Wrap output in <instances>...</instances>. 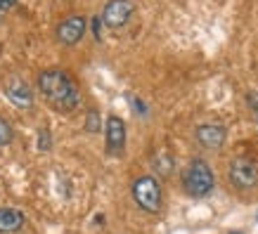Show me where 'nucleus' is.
<instances>
[{
    "instance_id": "6ab92c4d",
    "label": "nucleus",
    "mask_w": 258,
    "mask_h": 234,
    "mask_svg": "<svg viewBox=\"0 0 258 234\" xmlns=\"http://www.w3.org/2000/svg\"><path fill=\"white\" fill-rule=\"evenodd\" d=\"M256 218H258V213H256Z\"/></svg>"
},
{
    "instance_id": "ddd939ff",
    "label": "nucleus",
    "mask_w": 258,
    "mask_h": 234,
    "mask_svg": "<svg viewBox=\"0 0 258 234\" xmlns=\"http://www.w3.org/2000/svg\"><path fill=\"white\" fill-rule=\"evenodd\" d=\"M12 140H15V130H12V125L0 116V144L5 147V144H10Z\"/></svg>"
},
{
    "instance_id": "dca6fc26",
    "label": "nucleus",
    "mask_w": 258,
    "mask_h": 234,
    "mask_svg": "<svg viewBox=\"0 0 258 234\" xmlns=\"http://www.w3.org/2000/svg\"><path fill=\"white\" fill-rule=\"evenodd\" d=\"M17 5V0H0V10H10V8H15Z\"/></svg>"
},
{
    "instance_id": "4468645a",
    "label": "nucleus",
    "mask_w": 258,
    "mask_h": 234,
    "mask_svg": "<svg viewBox=\"0 0 258 234\" xmlns=\"http://www.w3.org/2000/svg\"><path fill=\"white\" fill-rule=\"evenodd\" d=\"M38 151H50L52 149V135H50V130L47 128H40L38 130Z\"/></svg>"
},
{
    "instance_id": "f3484780",
    "label": "nucleus",
    "mask_w": 258,
    "mask_h": 234,
    "mask_svg": "<svg viewBox=\"0 0 258 234\" xmlns=\"http://www.w3.org/2000/svg\"><path fill=\"white\" fill-rule=\"evenodd\" d=\"M93 33H95V38L100 40V19H97V17L93 19Z\"/></svg>"
},
{
    "instance_id": "0eeeda50",
    "label": "nucleus",
    "mask_w": 258,
    "mask_h": 234,
    "mask_svg": "<svg viewBox=\"0 0 258 234\" xmlns=\"http://www.w3.org/2000/svg\"><path fill=\"white\" fill-rule=\"evenodd\" d=\"M86 29H88L86 17H81V15L67 17V19L57 26V40H59L64 47H74L86 36Z\"/></svg>"
},
{
    "instance_id": "7ed1b4c3",
    "label": "nucleus",
    "mask_w": 258,
    "mask_h": 234,
    "mask_svg": "<svg viewBox=\"0 0 258 234\" xmlns=\"http://www.w3.org/2000/svg\"><path fill=\"white\" fill-rule=\"evenodd\" d=\"M131 194L133 201L138 203V208H142L145 213H159L161 203H164V194H161V185L154 175H140L133 180L131 185Z\"/></svg>"
},
{
    "instance_id": "f257e3e1",
    "label": "nucleus",
    "mask_w": 258,
    "mask_h": 234,
    "mask_svg": "<svg viewBox=\"0 0 258 234\" xmlns=\"http://www.w3.org/2000/svg\"><path fill=\"white\" fill-rule=\"evenodd\" d=\"M38 88L45 104L52 111L71 114L81 104V93L76 81L64 69H45L38 73Z\"/></svg>"
},
{
    "instance_id": "6e6552de",
    "label": "nucleus",
    "mask_w": 258,
    "mask_h": 234,
    "mask_svg": "<svg viewBox=\"0 0 258 234\" xmlns=\"http://www.w3.org/2000/svg\"><path fill=\"white\" fill-rule=\"evenodd\" d=\"M195 137L204 149L218 151V149H223V144L227 140V130L225 125L220 123H199L195 128Z\"/></svg>"
},
{
    "instance_id": "2eb2a0df",
    "label": "nucleus",
    "mask_w": 258,
    "mask_h": 234,
    "mask_svg": "<svg viewBox=\"0 0 258 234\" xmlns=\"http://www.w3.org/2000/svg\"><path fill=\"white\" fill-rule=\"evenodd\" d=\"M246 102H249V109L256 114V121H258V93H246Z\"/></svg>"
},
{
    "instance_id": "f8f14e48",
    "label": "nucleus",
    "mask_w": 258,
    "mask_h": 234,
    "mask_svg": "<svg viewBox=\"0 0 258 234\" xmlns=\"http://www.w3.org/2000/svg\"><path fill=\"white\" fill-rule=\"evenodd\" d=\"M86 130L88 133H100L102 130V118H100V111L97 109H90L86 114Z\"/></svg>"
},
{
    "instance_id": "9b49d317",
    "label": "nucleus",
    "mask_w": 258,
    "mask_h": 234,
    "mask_svg": "<svg viewBox=\"0 0 258 234\" xmlns=\"http://www.w3.org/2000/svg\"><path fill=\"white\" fill-rule=\"evenodd\" d=\"M152 166H154V173H157L159 178H168L173 171V156L168 154V151H161V154L154 156V161H152Z\"/></svg>"
},
{
    "instance_id": "f03ea898",
    "label": "nucleus",
    "mask_w": 258,
    "mask_h": 234,
    "mask_svg": "<svg viewBox=\"0 0 258 234\" xmlns=\"http://www.w3.org/2000/svg\"><path fill=\"white\" fill-rule=\"evenodd\" d=\"M213 187H216V178H213L211 166L204 159H192L187 168L182 171V189L192 199H204L211 194Z\"/></svg>"
},
{
    "instance_id": "9d476101",
    "label": "nucleus",
    "mask_w": 258,
    "mask_h": 234,
    "mask_svg": "<svg viewBox=\"0 0 258 234\" xmlns=\"http://www.w3.org/2000/svg\"><path fill=\"white\" fill-rule=\"evenodd\" d=\"M26 222L22 211H17V208H0V234H15L19 232Z\"/></svg>"
},
{
    "instance_id": "1a4fd4ad",
    "label": "nucleus",
    "mask_w": 258,
    "mask_h": 234,
    "mask_svg": "<svg viewBox=\"0 0 258 234\" xmlns=\"http://www.w3.org/2000/svg\"><path fill=\"white\" fill-rule=\"evenodd\" d=\"M104 135H107V154L118 156L123 154L125 147V123L123 118H118L116 114H111L104 123Z\"/></svg>"
},
{
    "instance_id": "39448f33",
    "label": "nucleus",
    "mask_w": 258,
    "mask_h": 234,
    "mask_svg": "<svg viewBox=\"0 0 258 234\" xmlns=\"http://www.w3.org/2000/svg\"><path fill=\"white\" fill-rule=\"evenodd\" d=\"M135 12L133 0H107L102 8V22L107 24L109 29H121L128 24V19Z\"/></svg>"
},
{
    "instance_id": "20e7f679",
    "label": "nucleus",
    "mask_w": 258,
    "mask_h": 234,
    "mask_svg": "<svg viewBox=\"0 0 258 234\" xmlns=\"http://www.w3.org/2000/svg\"><path fill=\"white\" fill-rule=\"evenodd\" d=\"M227 180L230 185L239 192H249V189L258 187V166L251 159L237 156L227 166Z\"/></svg>"
},
{
    "instance_id": "a211bd4d",
    "label": "nucleus",
    "mask_w": 258,
    "mask_h": 234,
    "mask_svg": "<svg viewBox=\"0 0 258 234\" xmlns=\"http://www.w3.org/2000/svg\"><path fill=\"white\" fill-rule=\"evenodd\" d=\"M227 234H244V232H239V229H232V232H227Z\"/></svg>"
},
{
    "instance_id": "423d86ee",
    "label": "nucleus",
    "mask_w": 258,
    "mask_h": 234,
    "mask_svg": "<svg viewBox=\"0 0 258 234\" xmlns=\"http://www.w3.org/2000/svg\"><path fill=\"white\" fill-rule=\"evenodd\" d=\"M3 90H5V97L10 100V104L17 107V109L26 111V109H31L33 107V90H31V86H29L24 78L10 76L8 81H5Z\"/></svg>"
}]
</instances>
